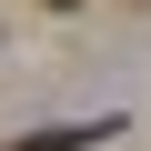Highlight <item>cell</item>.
<instances>
[{
	"label": "cell",
	"mask_w": 151,
	"mask_h": 151,
	"mask_svg": "<svg viewBox=\"0 0 151 151\" xmlns=\"http://www.w3.org/2000/svg\"><path fill=\"white\" fill-rule=\"evenodd\" d=\"M81 141H101L91 121H60V131H30V141H0V151H81Z\"/></svg>",
	"instance_id": "1"
},
{
	"label": "cell",
	"mask_w": 151,
	"mask_h": 151,
	"mask_svg": "<svg viewBox=\"0 0 151 151\" xmlns=\"http://www.w3.org/2000/svg\"><path fill=\"white\" fill-rule=\"evenodd\" d=\"M50 10H70V0H50Z\"/></svg>",
	"instance_id": "2"
}]
</instances>
